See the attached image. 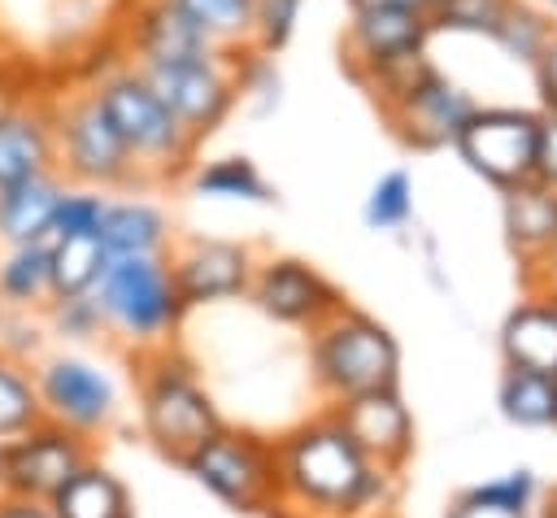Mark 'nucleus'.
<instances>
[{
  "instance_id": "nucleus-32",
  "label": "nucleus",
  "mask_w": 557,
  "mask_h": 518,
  "mask_svg": "<svg viewBox=\"0 0 557 518\" xmlns=\"http://www.w3.org/2000/svg\"><path fill=\"white\" fill-rule=\"evenodd\" d=\"M104 205H109V196L100 187L65 183L61 187V200H57V213H52V235H100Z\"/></svg>"
},
{
  "instance_id": "nucleus-38",
  "label": "nucleus",
  "mask_w": 557,
  "mask_h": 518,
  "mask_svg": "<svg viewBox=\"0 0 557 518\" xmlns=\"http://www.w3.org/2000/svg\"><path fill=\"white\" fill-rule=\"evenodd\" d=\"M531 178L557 187V113L553 109H544L540 122H535V170H531Z\"/></svg>"
},
{
  "instance_id": "nucleus-39",
  "label": "nucleus",
  "mask_w": 557,
  "mask_h": 518,
  "mask_svg": "<svg viewBox=\"0 0 557 518\" xmlns=\"http://www.w3.org/2000/svg\"><path fill=\"white\" fill-rule=\"evenodd\" d=\"M531 70H535V87H540L544 109L557 113V30L544 39V48H540V57L531 61Z\"/></svg>"
},
{
  "instance_id": "nucleus-25",
  "label": "nucleus",
  "mask_w": 557,
  "mask_h": 518,
  "mask_svg": "<svg viewBox=\"0 0 557 518\" xmlns=\"http://www.w3.org/2000/svg\"><path fill=\"white\" fill-rule=\"evenodd\" d=\"M52 300L48 283V239L13 244L0 252V305L9 309H44Z\"/></svg>"
},
{
  "instance_id": "nucleus-37",
  "label": "nucleus",
  "mask_w": 557,
  "mask_h": 518,
  "mask_svg": "<svg viewBox=\"0 0 557 518\" xmlns=\"http://www.w3.org/2000/svg\"><path fill=\"white\" fill-rule=\"evenodd\" d=\"M235 87H239V96H248L257 104V113H270L278 104V87H283L270 52H257L252 48L244 61H235Z\"/></svg>"
},
{
  "instance_id": "nucleus-6",
  "label": "nucleus",
  "mask_w": 557,
  "mask_h": 518,
  "mask_svg": "<svg viewBox=\"0 0 557 518\" xmlns=\"http://www.w3.org/2000/svg\"><path fill=\"white\" fill-rule=\"evenodd\" d=\"M139 422H144V435L152 440V448L178 466L222 427L209 392L196 383V374L187 366H178L170 357L148 366L139 379Z\"/></svg>"
},
{
  "instance_id": "nucleus-15",
  "label": "nucleus",
  "mask_w": 557,
  "mask_h": 518,
  "mask_svg": "<svg viewBox=\"0 0 557 518\" xmlns=\"http://www.w3.org/2000/svg\"><path fill=\"white\" fill-rule=\"evenodd\" d=\"M252 300L261 305V313H270L274 322L287 326H318L326 313L339 309L335 287L305 261L296 257H274L261 270H252Z\"/></svg>"
},
{
  "instance_id": "nucleus-4",
  "label": "nucleus",
  "mask_w": 557,
  "mask_h": 518,
  "mask_svg": "<svg viewBox=\"0 0 557 518\" xmlns=\"http://www.w3.org/2000/svg\"><path fill=\"white\" fill-rule=\"evenodd\" d=\"M396 370H400V348L374 318L352 313V309H335L318 322L313 374L335 400L357 396V392L396 387Z\"/></svg>"
},
{
  "instance_id": "nucleus-44",
  "label": "nucleus",
  "mask_w": 557,
  "mask_h": 518,
  "mask_svg": "<svg viewBox=\"0 0 557 518\" xmlns=\"http://www.w3.org/2000/svg\"><path fill=\"white\" fill-rule=\"evenodd\" d=\"M544 4H548V9H557V0H544Z\"/></svg>"
},
{
  "instance_id": "nucleus-14",
  "label": "nucleus",
  "mask_w": 557,
  "mask_h": 518,
  "mask_svg": "<svg viewBox=\"0 0 557 518\" xmlns=\"http://www.w3.org/2000/svg\"><path fill=\"white\" fill-rule=\"evenodd\" d=\"M170 279L183 305L231 300L252 283V252L231 239H191L170 257Z\"/></svg>"
},
{
  "instance_id": "nucleus-34",
  "label": "nucleus",
  "mask_w": 557,
  "mask_h": 518,
  "mask_svg": "<svg viewBox=\"0 0 557 518\" xmlns=\"http://www.w3.org/2000/svg\"><path fill=\"white\" fill-rule=\"evenodd\" d=\"M409 209H413V183H409L405 170H387V174L370 187V196H366V222H370L374 231L400 226V222L409 218Z\"/></svg>"
},
{
  "instance_id": "nucleus-5",
  "label": "nucleus",
  "mask_w": 557,
  "mask_h": 518,
  "mask_svg": "<svg viewBox=\"0 0 557 518\" xmlns=\"http://www.w3.org/2000/svg\"><path fill=\"white\" fill-rule=\"evenodd\" d=\"M52 118V144H57V174L65 183H83V187H131L139 178L122 135L113 131V122L104 118L100 100L91 91H78L61 104L48 109Z\"/></svg>"
},
{
  "instance_id": "nucleus-3",
  "label": "nucleus",
  "mask_w": 557,
  "mask_h": 518,
  "mask_svg": "<svg viewBox=\"0 0 557 518\" xmlns=\"http://www.w3.org/2000/svg\"><path fill=\"white\" fill-rule=\"evenodd\" d=\"M91 296L100 305L104 331H113L131 344H161L187 309L174 292L170 261L161 252H152V257H109Z\"/></svg>"
},
{
  "instance_id": "nucleus-30",
  "label": "nucleus",
  "mask_w": 557,
  "mask_h": 518,
  "mask_svg": "<svg viewBox=\"0 0 557 518\" xmlns=\"http://www.w3.org/2000/svg\"><path fill=\"white\" fill-rule=\"evenodd\" d=\"M218 48L248 44L252 35V9L257 0H174Z\"/></svg>"
},
{
  "instance_id": "nucleus-17",
  "label": "nucleus",
  "mask_w": 557,
  "mask_h": 518,
  "mask_svg": "<svg viewBox=\"0 0 557 518\" xmlns=\"http://www.w3.org/2000/svg\"><path fill=\"white\" fill-rule=\"evenodd\" d=\"M335 422L352 435V444H357L374 466L400 461V457L409 453V440H413V422H409V409L400 405L396 387L339 396Z\"/></svg>"
},
{
  "instance_id": "nucleus-8",
  "label": "nucleus",
  "mask_w": 557,
  "mask_h": 518,
  "mask_svg": "<svg viewBox=\"0 0 557 518\" xmlns=\"http://www.w3.org/2000/svg\"><path fill=\"white\" fill-rule=\"evenodd\" d=\"M30 379L44 418L83 440L109 431V422L117 418V387L109 370L83 353H52L39 366H30Z\"/></svg>"
},
{
  "instance_id": "nucleus-21",
  "label": "nucleus",
  "mask_w": 557,
  "mask_h": 518,
  "mask_svg": "<svg viewBox=\"0 0 557 518\" xmlns=\"http://www.w3.org/2000/svg\"><path fill=\"white\" fill-rule=\"evenodd\" d=\"M170 218L152 200H109L100 218V244L109 257H152L165 252Z\"/></svg>"
},
{
  "instance_id": "nucleus-42",
  "label": "nucleus",
  "mask_w": 557,
  "mask_h": 518,
  "mask_svg": "<svg viewBox=\"0 0 557 518\" xmlns=\"http://www.w3.org/2000/svg\"><path fill=\"white\" fill-rule=\"evenodd\" d=\"M544 518H557V492H553V501H548V509H544Z\"/></svg>"
},
{
  "instance_id": "nucleus-33",
  "label": "nucleus",
  "mask_w": 557,
  "mask_h": 518,
  "mask_svg": "<svg viewBox=\"0 0 557 518\" xmlns=\"http://www.w3.org/2000/svg\"><path fill=\"white\" fill-rule=\"evenodd\" d=\"M44 318H48V331L61 335V340H96L104 335V318H100V305L96 296H52L44 305Z\"/></svg>"
},
{
  "instance_id": "nucleus-19",
  "label": "nucleus",
  "mask_w": 557,
  "mask_h": 518,
  "mask_svg": "<svg viewBox=\"0 0 557 518\" xmlns=\"http://www.w3.org/2000/svg\"><path fill=\"white\" fill-rule=\"evenodd\" d=\"M65 178L57 170L48 174H30L17 183L0 187V244H44L52 235V213L61 200Z\"/></svg>"
},
{
  "instance_id": "nucleus-45",
  "label": "nucleus",
  "mask_w": 557,
  "mask_h": 518,
  "mask_svg": "<svg viewBox=\"0 0 557 518\" xmlns=\"http://www.w3.org/2000/svg\"><path fill=\"white\" fill-rule=\"evenodd\" d=\"M0 461H4V440H0Z\"/></svg>"
},
{
  "instance_id": "nucleus-29",
  "label": "nucleus",
  "mask_w": 557,
  "mask_h": 518,
  "mask_svg": "<svg viewBox=\"0 0 557 518\" xmlns=\"http://www.w3.org/2000/svg\"><path fill=\"white\" fill-rule=\"evenodd\" d=\"M531 474L527 470H513L496 483H479L470 488L448 518H527V501H531Z\"/></svg>"
},
{
  "instance_id": "nucleus-46",
  "label": "nucleus",
  "mask_w": 557,
  "mask_h": 518,
  "mask_svg": "<svg viewBox=\"0 0 557 518\" xmlns=\"http://www.w3.org/2000/svg\"><path fill=\"white\" fill-rule=\"evenodd\" d=\"M553 387H557V370H553Z\"/></svg>"
},
{
  "instance_id": "nucleus-11",
  "label": "nucleus",
  "mask_w": 557,
  "mask_h": 518,
  "mask_svg": "<svg viewBox=\"0 0 557 518\" xmlns=\"http://www.w3.org/2000/svg\"><path fill=\"white\" fill-rule=\"evenodd\" d=\"M535 122L540 113H527V109H500V104L479 109L474 104V113L461 122L453 144L474 174H483L487 183L505 192L513 183H527L535 170Z\"/></svg>"
},
{
  "instance_id": "nucleus-41",
  "label": "nucleus",
  "mask_w": 557,
  "mask_h": 518,
  "mask_svg": "<svg viewBox=\"0 0 557 518\" xmlns=\"http://www.w3.org/2000/svg\"><path fill=\"white\" fill-rule=\"evenodd\" d=\"M352 9H366V4H400V9H422V13H431V4L435 0H348Z\"/></svg>"
},
{
  "instance_id": "nucleus-35",
  "label": "nucleus",
  "mask_w": 557,
  "mask_h": 518,
  "mask_svg": "<svg viewBox=\"0 0 557 518\" xmlns=\"http://www.w3.org/2000/svg\"><path fill=\"white\" fill-rule=\"evenodd\" d=\"M300 9L305 0H257L252 9V48L257 52H283L296 35V22H300Z\"/></svg>"
},
{
  "instance_id": "nucleus-27",
  "label": "nucleus",
  "mask_w": 557,
  "mask_h": 518,
  "mask_svg": "<svg viewBox=\"0 0 557 518\" xmlns=\"http://www.w3.org/2000/svg\"><path fill=\"white\" fill-rule=\"evenodd\" d=\"M500 409H505V418H513L522 427L557 422V387H553V374H535V370L509 366V374L500 383Z\"/></svg>"
},
{
  "instance_id": "nucleus-18",
  "label": "nucleus",
  "mask_w": 557,
  "mask_h": 518,
  "mask_svg": "<svg viewBox=\"0 0 557 518\" xmlns=\"http://www.w3.org/2000/svg\"><path fill=\"white\" fill-rule=\"evenodd\" d=\"M57 170L52 118L44 104H0V187Z\"/></svg>"
},
{
  "instance_id": "nucleus-7",
  "label": "nucleus",
  "mask_w": 557,
  "mask_h": 518,
  "mask_svg": "<svg viewBox=\"0 0 557 518\" xmlns=\"http://www.w3.org/2000/svg\"><path fill=\"white\" fill-rule=\"evenodd\" d=\"M183 470L209 488L222 505L231 509H265L278 501V466H274V448L248 431H226L218 427L187 461Z\"/></svg>"
},
{
  "instance_id": "nucleus-23",
  "label": "nucleus",
  "mask_w": 557,
  "mask_h": 518,
  "mask_svg": "<svg viewBox=\"0 0 557 518\" xmlns=\"http://www.w3.org/2000/svg\"><path fill=\"white\" fill-rule=\"evenodd\" d=\"M505 357L518 370L553 374L557 370V305H522L505 322Z\"/></svg>"
},
{
  "instance_id": "nucleus-43",
  "label": "nucleus",
  "mask_w": 557,
  "mask_h": 518,
  "mask_svg": "<svg viewBox=\"0 0 557 518\" xmlns=\"http://www.w3.org/2000/svg\"><path fill=\"white\" fill-rule=\"evenodd\" d=\"M4 318H9V313H4V305H0V331H4Z\"/></svg>"
},
{
  "instance_id": "nucleus-24",
  "label": "nucleus",
  "mask_w": 557,
  "mask_h": 518,
  "mask_svg": "<svg viewBox=\"0 0 557 518\" xmlns=\"http://www.w3.org/2000/svg\"><path fill=\"white\" fill-rule=\"evenodd\" d=\"M109 252L100 235H52L48 239V283L52 296H87L96 292Z\"/></svg>"
},
{
  "instance_id": "nucleus-13",
  "label": "nucleus",
  "mask_w": 557,
  "mask_h": 518,
  "mask_svg": "<svg viewBox=\"0 0 557 518\" xmlns=\"http://www.w3.org/2000/svg\"><path fill=\"white\" fill-rule=\"evenodd\" d=\"M431 35H435V26H431V13H422V9L366 4V9H352L344 44H348L357 70H370L374 78H383L392 70L422 61V48Z\"/></svg>"
},
{
  "instance_id": "nucleus-20",
  "label": "nucleus",
  "mask_w": 557,
  "mask_h": 518,
  "mask_svg": "<svg viewBox=\"0 0 557 518\" xmlns=\"http://www.w3.org/2000/svg\"><path fill=\"white\" fill-rule=\"evenodd\" d=\"M48 505L57 518H135L131 488L91 457L52 492Z\"/></svg>"
},
{
  "instance_id": "nucleus-31",
  "label": "nucleus",
  "mask_w": 557,
  "mask_h": 518,
  "mask_svg": "<svg viewBox=\"0 0 557 518\" xmlns=\"http://www.w3.org/2000/svg\"><path fill=\"white\" fill-rule=\"evenodd\" d=\"M548 35H553V22H548L540 9H531L527 0H509L487 39L500 44L513 61H527V65H531V61L540 57V48H544Z\"/></svg>"
},
{
  "instance_id": "nucleus-28",
  "label": "nucleus",
  "mask_w": 557,
  "mask_h": 518,
  "mask_svg": "<svg viewBox=\"0 0 557 518\" xmlns=\"http://www.w3.org/2000/svg\"><path fill=\"white\" fill-rule=\"evenodd\" d=\"M44 418L39 396H35V379H30V361H17L13 353L0 348V440L35 427Z\"/></svg>"
},
{
  "instance_id": "nucleus-26",
  "label": "nucleus",
  "mask_w": 557,
  "mask_h": 518,
  "mask_svg": "<svg viewBox=\"0 0 557 518\" xmlns=\"http://www.w3.org/2000/svg\"><path fill=\"white\" fill-rule=\"evenodd\" d=\"M191 192L205 200H252V205L274 200V187L261 178V170L248 157H213V161L196 165Z\"/></svg>"
},
{
  "instance_id": "nucleus-1",
  "label": "nucleus",
  "mask_w": 557,
  "mask_h": 518,
  "mask_svg": "<svg viewBox=\"0 0 557 518\" xmlns=\"http://www.w3.org/2000/svg\"><path fill=\"white\" fill-rule=\"evenodd\" d=\"M274 466H278V496H292L326 514H357L383 488V466H374L352 444V435L335 422V414L296 427L274 448Z\"/></svg>"
},
{
  "instance_id": "nucleus-16",
  "label": "nucleus",
  "mask_w": 557,
  "mask_h": 518,
  "mask_svg": "<svg viewBox=\"0 0 557 518\" xmlns=\"http://www.w3.org/2000/svg\"><path fill=\"white\" fill-rule=\"evenodd\" d=\"M126 48L135 65H170V61L231 52V48H218L174 0H139L126 26Z\"/></svg>"
},
{
  "instance_id": "nucleus-10",
  "label": "nucleus",
  "mask_w": 557,
  "mask_h": 518,
  "mask_svg": "<svg viewBox=\"0 0 557 518\" xmlns=\"http://www.w3.org/2000/svg\"><path fill=\"white\" fill-rule=\"evenodd\" d=\"M379 83L387 91V113H392L396 131L418 148L448 144L461 131V122L474 113V100L457 83H448L440 70H431L426 61L392 70Z\"/></svg>"
},
{
  "instance_id": "nucleus-40",
  "label": "nucleus",
  "mask_w": 557,
  "mask_h": 518,
  "mask_svg": "<svg viewBox=\"0 0 557 518\" xmlns=\"http://www.w3.org/2000/svg\"><path fill=\"white\" fill-rule=\"evenodd\" d=\"M0 518H57L48 501H30V496H9L0 492Z\"/></svg>"
},
{
  "instance_id": "nucleus-22",
  "label": "nucleus",
  "mask_w": 557,
  "mask_h": 518,
  "mask_svg": "<svg viewBox=\"0 0 557 518\" xmlns=\"http://www.w3.org/2000/svg\"><path fill=\"white\" fill-rule=\"evenodd\" d=\"M505 226L522 252L557 248V187L540 178L505 187Z\"/></svg>"
},
{
  "instance_id": "nucleus-36",
  "label": "nucleus",
  "mask_w": 557,
  "mask_h": 518,
  "mask_svg": "<svg viewBox=\"0 0 557 518\" xmlns=\"http://www.w3.org/2000/svg\"><path fill=\"white\" fill-rule=\"evenodd\" d=\"M509 0H435L431 4V26L435 30H470V35H492Z\"/></svg>"
},
{
  "instance_id": "nucleus-2",
  "label": "nucleus",
  "mask_w": 557,
  "mask_h": 518,
  "mask_svg": "<svg viewBox=\"0 0 557 518\" xmlns=\"http://www.w3.org/2000/svg\"><path fill=\"white\" fill-rule=\"evenodd\" d=\"M91 96L100 100L104 118L122 135V144H126L139 178H148V174H174V170H183L191 161L196 139L161 104V96L148 87V78L139 74V65H122V70L104 74L91 87Z\"/></svg>"
},
{
  "instance_id": "nucleus-12",
  "label": "nucleus",
  "mask_w": 557,
  "mask_h": 518,
  "mask_svg": "<svg viewBox=\"0 0 557 518\" xmlns=\"http://www.w3.org/2000/svg\"><path fill=\"white\" fill-rule=\"evenodd\" d=\"M91 457L87 440L39 418L35 427L17 431L4 440V461H0V492L9 496H30V501H52V492Z\"/></svg>"
},
{
  "instance_id": "nucleus-9",
  "label": "nucleus",
  "mask_w": 557,
  "mask_h": 518,
  "mask_svg": "<svg viewBox=\"0 0 557 518\" xmlns=\"http://www.w3.org/2000/svg\"><path fill=\"white\" fill-rule=\"evenodd\" d=\"M139 74L148 78V87L161 96V104L183 122V131L196 144L205 135H213L239 100L231 52H213V57H196V61H170V65H139Z\"/></svg>"
}]
</instances>
